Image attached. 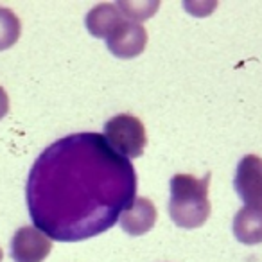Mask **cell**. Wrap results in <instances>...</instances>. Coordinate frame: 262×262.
Instances as JSON below:
<instances>
[{
	"mask_svg": "<svg viewBox=\"0 0 262 262\" xmlns=\"http://www.w3.org/2000/svg\"><path fill=\"white\" fill-rule=\"evenodd\" d=\"M233 235L243 244L262 243V205L260 207H244L235 214L232 223Z\"/></svg>",
	"mask_w": 262,
	"mask_h": 262,
	"instance_id": "obj_8",
	"label": "cell"
},
{
	"mask_svg": "<svg viewBox=\"0 0 262 262\" xmlns=\"http://www.w3.org/2000/svg\"><path fill=\"white\" fill-rule=\"evenodd\" d=\"M106 45H108V51L120 59L137 58L146 51L147 31L142 24L122 22L106 38Z\"/></svg>",
	"mask_w": 262,
	"mask_h": 262,
	"instance_id": "obj_6",
	"label": "cell"
},
{
	"mask_svg": "<svg viewBox=\"0 0 262 262\" xmlns=\"http://www.w3.org/2000/svg\"><path fill=\"white\" fill-rule=\"evenodd\" d=\"M157 207L147 198H135V201L120 214V226L131 237L147 233L157 223Z\"/></svg>",
	"mask_w": 262,
	"mask_h": 262,
	"instance_id": "obj_7",
	"label": "cell"
},
{
	"mask_svg": "<svg viewBox=\"0 0 262 262\" xmlns=\"http://www.w3.org/2000/svg\"><path fill=\"white\" fill-rule=\"evenodd\" d=\"M122 22V15L113 4L95 6L92 11H88L86 18H84L88 33L95 38H108Z\"/></svg>",
	"mask_w": 262,
	"mask_h": 262,
	"instance_id": "obj_9",
	"label": "cell"
},
{
	"mask_svg": "<svg viewBox=\"0 0 262 262\" xmlns=\"http://www.w3.org/2000/svg\"><path fill=\"white\" fill-rule=\"evenodd\" d=\"M160 2L153 0V2H119L117 9L122 15H126L127 18H131V22H142V20L149 18L157 13Z\"/></svg>",
	"mask_w": 262,
	"mask_h": 262,
	"instance_id": "obj_11",
	"label": "cell"
},
{
	"mask_svg": "<svg viewBox=\"0 0 262 262\" xmlns=\"http://www.w3.org/2000/svg\"><path fill=\"white\" fill-rule=\"evenodd\" d=\"M22 26L20 20L11 9L0 8V51L13 47L18 41Z\"/></svg>",
	"mask_w": 262,
	"mask_h": 262,
	"instance_id": "obj_10",
	"label": "cell"
},
{
	"mask_svg": "<svg viewBox=\"0 0 262 262\" xmlns=\"http://www.w3.org/2000/svg\"><path fill=\"white\" fill-rule=\"evenodd\" d=\"M52 251V239L36 226H22L11 241V257L15 262H43Z\"/></svg>",
	"mask_w": 262,
	"mask_h": 262,
	"instance_id": "obj_4",
	"label": "cell"
},
{
	"mask_svg": "<svg viewBox=\"0 0 262 262\" xmlns=\"http://www.w3.org/2000/svg\"><path fill=\"white\" fill-rule=\"evenodd\" d=\"M233 187L239 198L248 207L262 205V158L257 155H246L237 165Z\"/></svg>",
	"mask_w": 262,
	"mask_h": 262,
	"instance_id": "obj_5",
	"label": "cell"
},
{
	"mask_svg": "<svg viewBox=\"0 0 262 262\" xmlns=\"http://www.w3.org/2000/svg\"><path fill=\"white\" fill-rule=\"evenodd\" d=\"M9 112V97H8V92L4 88L0 86V120L4 119Z\"/></svg>",
	"mask_w": 262,
	"mask_h": 262,
	"instance_id": "obj_12",
	"label": "cell"
},
{
	"mask_svg": "<svg viewBox=\"0 0 262 262\" xmlns=\"http://www.w3.org/2000/svg\"><path fill=\"white\" fill-rule=\"evenodd\" d=\"M104 139L120 157H142L147 144L146 127L139 117L131 113H119L104 124Z\"/></svg>",
	"mask_w": 262,
	"mask_h": 262,
	"instance_id": "obj_3",
	"label": "cell"
},
{
	"mask_svg": "<svg viewBox=\"0 0 262 262\" xmlns=\"http://www.w3.org/2000/svg\"><path fill=\"white\" fill-rule=\"evenodd\" d=\"M34 226L61 243L110 230L135 201L137 172L99 133L56 140L36 158L27 180Z\"/></svg>",
	"mask_w": 262,
	"mask_h": 262,
	"instance_id": "obj_1",
	"label": "cell"
},
{
	"mask_svg": "<svg viewBox=\"0 0 262 262\" xmlns=\"http://www.w3.org/2000/svg\"><path fill=\"white\" fill-rule=\"evenodd\" d=\"M208 185L210 172H207L205 178H196L192 174L172 176L169 215L176 226L192 230L207 223L212 210L208 201Z\"/></svg>",
	"mask_w": 262,
	"mask_h": 262,
	"instance_id": "obj_2",
	"label": "cell"
},
{
	"mask_svg": "<svg viewBox=\"0 0 262 262\" xmlns=\"http://www.w3.org/2000/svg\"><path fill=\"white\" fill-rule=\"evenodd\" d=\"M2 258H4V253H2V248H0V262H2Z\"/></svg>",
	"mask_w": 262,
	"mask_h": 262,
	"instance_id": "obj_13",
	"label": "cell"
}]
</instances>
